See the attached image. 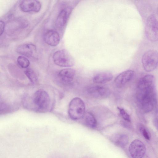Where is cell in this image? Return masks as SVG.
<instances>
[{"label": "cell", "mask_w": 158, "mask_h": 158, "mask_svg": "<svg viewBox=\"0 0 158 158\" xmlns=\"http://www.w3.org/2000/svg\"><path fill=\"white\" fill-rule=\"evenodd\" d=\"M137 99L142 110L148 113L152 110L156 102L154 87L146 89H138Z\"/></svg>", "instance_id": "cell-1"}, {"label": "cell", "mask_w": 158, "mask_h": 158, "mask_svg": "<svg viewBox=\"0 0 158 158\" xmlns=\"http://www.w3.org/2000/svg\"><path fill=\"white\" fill-rule=\"evenodd\" d=\"M32 102L37 111L46 112L49 107L51 100L48 93L40 89L36 91L32 97Z\"/></svg>", "instance_id": "cell-2"}, {"label": "cell", "mask_w": 158, "mask_h": 158, "mask_svg": "<svg viewBox=\"0 0 158 158\" xmlns=\"http://www.w3.org/2000/svg\"><path fill=\"white\" fill-rule=\"evenodd\" d=\"M85 109V105L83 101L79 98L75 97L69 103V115L72 120H78L84 115Z\"/></svg>", "instance_id": "cell-3"}, {"label": "cell", "mask_w": 158, "mask_h": 158, "mask_svg": "<svg viewBox=\"0 0 158 158\" xmlns=\"http://www.w3.org/2000/svg\"><path fill=\"white\" fill-rule=\"evenodd\" d=\"M147 38L150 41H158V20L153 14L147 18L145 27Z\"/></svg>", "instance_id": "cell-4"}, {"label": "cell", "mask_w": 158, "mask_h": 158, "mask_svg": "<svg viewBox=\"0 0 158 158\" xmlns=\"http://www.w3.org/2000/svg\"><path fill=\"white\" fill-rule=\"evenodd\" d=\"M142 62L144 69L147 72L154 70L158 65V52L155 50H150L143 55Z\"/></svg>", "instance_id": "cell-5"}, {"label": "cell", "mask_w": 158, "mask_h": 158, "mask_svg": "<svg viewBox=\"0 0 158 158\" xmlns=\"http://www.w3.org/2000/svg\"><path fill=\"white\" fill-rule=\"evenodd\" d=\"M52 58L54 62L60 67H71L75 64L74 59L65 49L60 50L56 52L53 54Z\"/></svg>", "instance_id": "cell-6"}, {"label": "cell", "mask_w": 158, "mask_h": 158, "mask_svg": "<svg viewBox=\"0 0 158 158\" xmlns=\"http://www.w3.org/2000/svg\"><path fill=\"white\" fill-rule=\"evenodd\" d=\"M129 150L132 158H142L145 153L146 148L141 141L135 139L130 144Z\"/></svg>", "instance_id": "cell-7"}, {"label": "cell", "mask_w": 158, "mask_h": 158, "mask_svg": "<svg viewBox=\"0 0 158 158\" xmlns=\"http://www.w3.org/2000/svg\"><path fill=\"white\" fill-rule=\"evenodd\" d=\"M87 92L92 97L99 99L107 98L110 94V90L107 88L99 85L89 87Z\"/></svg>", "instance_id": "cell-8"}, {"label": "cell", "mask_w": 158, "mask_h": 158, "mask_svg": "<svg viewBox=\"0 0 158 158\" xmlns=\"http://www.w3.org/2000/svg\"><path fill=\"white\" fill-rule=\"evenodd\" d=\"M21 10L24 12H38L40 10L41 5L40 2L35 0H26L22 1L19 4Z\"/></svg>", "instance_id": "cell-9"}, {"label": "cell", "mask_w": 158, "mask_h": 158, "mask_svg": "<svg viewBox=\"0 0 158 158\" xmlns=\"http://www.w3.org/2000/svg\"><path fill=\"white\" fill-rule=\"evenodd\" d=\"M75 74V71L71 68L63 69L57 74V77L60 81L64 84H68L73 80Z\"/></svg>", "instance_id": "cell-10"}, {"label": "cell", "mask_w": 158, "mask_h": 158, "mask_svg": "<svg viewBox=\"0 0 158 158\" xmlns=\"http://www.w3.org/2000/svg\"><path fill=\"white\" fill-rule=\"evenodd\" d=\"M19 54L28 57H34L36 54L37 50L35 46L32 44H27L19 45L16 49Z\"/></svg>", "instance_id": "cell-11"}, {"label": "cell", "mask_w": 158, "mask_h": 158, "mask_svg": "<svg viewBox=\"0 0 158 158\" xmlns=\"http://www.w3.org/2000/svg\"><path fill=\"white\" fill-rule=\"evenodd\" d=\"M71 11L69 7L62 9L59 13L55 22L56 27L61 28L66 24Z\"/></svg>", "instance_id": "cell-12"}, {"label": "cell", "mask_w": 158, "mask_h": 158, "mask_svg": "<svg viewBox=\"0 0 158 158\" xmlns=\"http://www.w3.org/2000/svg\"><path fill=\"white\" fill-rule=\"evenodd\" d=\"M134 72L132 70H127L119 74L114 79V83L118 87L125 85L132 78Z\"/></svg>", "instance_id": "cell-13"}, {"label": "cell", "mask_w": 158, "mask_h": 158, "mask_svg": "<svg viewBox=\"0 0 158 158\" xmlns=\"http://www.w3.org/2000/svg\"><path fill=\"white\" fill-rule=\"evenodd\" d=\"M44 39L45 42L49 45L55 46L59 44L60 37L58 33L53 30H49L44 34Z\"/></svg>", "instance_id": "cell-14"}, {"label": "cell", "mask_w": 158, "mask_h": 158, "mask_svg": "<svg viewBox=\"0 0 158 158\" xmlns=\"http://www.w3.org/2000/svg\"><path fill=\"white\" fill-rule=\"evenodd\" d=\"M110 141L116 146L121 148L126 146L129 142L128 136L125 134H114L110 137Z\"/></svg>", "instance_id": "cell-15"}, {"label": "cell", "mask_w": 158, "mask_h": 158, "mask_svg": "<svg viewBox=\"0 0 158 158\" xmlns=\"http://www.w3.org/2000/svg\"><path fill=\"white\" fill-rule=\"evenodd\" d=\"M154 78L150 74L145 75L139 81L138 85V89H148L154 86Z\"/></svg>", "instance_id": "cell-16"}, {"label": "cell", "mask_w": 158, "mask_h": 158, "mask_svg": "<svg viewBox=\"0 0 158 158\" xmlns=\"http://www.w3.org/2000/svg\"><path fill=\"white\" fill-rule=\"evenodd\" d=\"M113 77L112 75L110 73H100L97 74L94 77L93 81L96 83L104 84L111 81Z\"/></svg>", "instance_id": "cell-17"}, {"label": "cell", "mask_w": 158, "mask_h": 158, "mask_svg": "<svg viewBox=\"0 0 158 158\" xmlns=\"http://www.w3.org/2000/svg\"><path fill=\"white\" fill-rule=\"evenodd\" d=\"M85 122L88 127L94 128L97 126L96 120L93 114L90 112H87L85 116Z\"/></svg>", "instance_id": "cell-18"}, {"label": "cell", "mask_w": 158, "mask_h": 158, "mask_svg": "<svg viewBox=\"0 0 158 158\" xmlns=\"http://www.w3.org/2000/svg\"><path fill=\"white\" fill-rule=\"evenodd\" d=\"M24 73L32 83L34 84L36 83L37 80V76L32 69H27L24 71Z\"/></svg>", "instance_id": "cell-19"}, {"label": "cell", "mask_w": 158, "mask_h": 158, "mask_svg": "<svg viewBox=\"0 0 158 158\" xmlns=\"http://www.w3.org/2000/svg\"><path fill=\"white\" fill-rule=\"evenodd\" d=\"M17 62L20 67L24 69L27 68L30 64L29 60L26 57L22 56L18 57Z\"/></svg>", "instance_id": "cell-20"}, {"label": "cell", "mask_w": 158, "mask_h": 158, "mask_svg": "<svg viewBox=\"0 0 158 158\" xmlns=\"http://www.w3.org/2000/svg\"><path fill=\"white\" fill-rule=\"evenodd\" d=\"M117 109L123 119L128 122H131L130 116L127 112L123 108L121 107H118Z\"/></svg>", "instance_id": "cell-21"}, {"label": "cell", "mask_w": 158, "mask_h": 158, "mask_svg": "<svg viewBox=\"0 0 158 158\" xmlns=\"http://www.w3.org/2000/svg\"><path fill=\"white\" fill-rule=\"evenodd\" d=\"M139 130L144 138L148 140H149L150 139V135L146 129L143 126L140 125L139 126Z\"/></svg>", "instance_id": "cell-22"}, {"label": "cell", "mask_w": 158, "mask_h": 158, "mask_svg": "<svg viewBox=\"0 0 158 158\" xmlns=\"http://www.w3.org/2000/svg\"><path fill=\"white\" fill-rule=\"evenodd\" d=\"M153 122L154 125L158 130V111L155 114Z\"/></svg>", "instance_id": "cell-23"}, {"label": "cell", "mask_w": 158, "mask_h": 158, "mask_svg": "<svg viewBox=\"0 0 158 158\" xmlns=\"http://www.w3.org/2000/svg\"><path fill=\"white\" fill-rule=\"evenodd\" d=\"M5 23L2 21H1L0 22V35L3 34L5 28Z\"/></svg>", "instance_id": "cell-24"}, {"label": "cell", "mask_w": 158, "mask_h": 158, "mask_svg": "<svg viewBox=\"0 0 158 158\" xmlns=\"http://www.w3.org/2000/svg\"><path fill=\"white\" fill-rule=\"evenodd\" d=\"M157 15H158V8L157 9Z\"/></svg>", "instance_id": "cell-25"}, {"label": "cell", "mask_w": 158, "mask_h": 158, "mask_svg": "<svg viewBox=\"0 0 158 158\" xmlns=\"http://www.w3.org/2000/svg\"></svg>", "instance_id": "cell-26"}]
</instances>
